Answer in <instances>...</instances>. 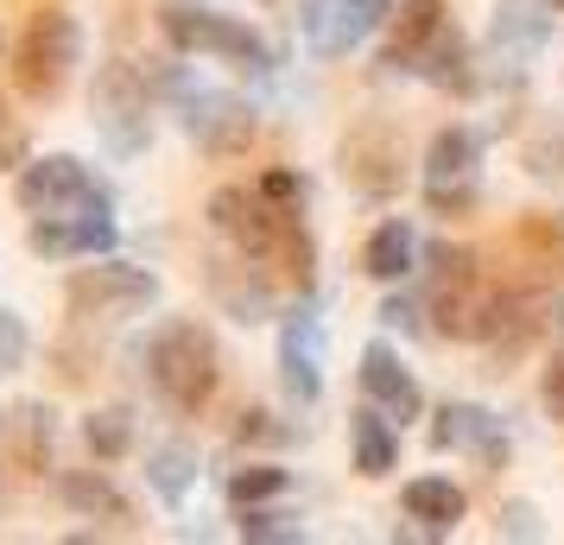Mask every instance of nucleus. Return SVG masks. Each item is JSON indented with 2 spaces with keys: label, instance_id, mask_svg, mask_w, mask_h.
Returning <instances> with one entry per match:
<instances>
[{
  "label": "nucleus",
  "instance_id": "nucleus-4",
  "mask_svg": "<svg viewBox=\"0 0 564 545\" xmlns=\"http://www.w3.org/2000/svg\"><path fill=\"white\" fill-rule=\"evenodd\" d=\"M83 64V26L70 7H39L20 32V45H13V89H20V102H57L70 77H77Z\"/></svg>",
  "mask_w": 564,
  "mask_h": 545
},
{
  "label": "nucleus",
  "instance_id": "nucleus-22",
  "mask_svg": "<svg viewBox=\"0 0 564 545\" xmlns=\"http://www.w3.org/2000/svg\"><path fill=\"white\" fill-rule=\"evenodd\" d=\"M349 464H356V476H368V482H381L387 469L400 464V425H393L375 400H361L356 413H349Z\"/></svg>",
  "mask_w": 564,
  "mask_h": 545
},
{
  "label": "nucleus",
  "instance_id": "nucleus-13",
  "mask_svg": "<svg viewBox=\"0 0 564 545\" xmlns=\"http://www.w3.org/2000/svg\"><path fill=\"white\" fill-rule=\"evenodd\" d=\"M280 381L299 406L324 400V317L311 298L280 317Z\"/></svg>",
  "mask_w": 564,
  "mask_h": 545
},
{
  "label": "nucleus",
  "instance_id": "nucleus-23",
  "mask_svg": "<svg viewBox=\"0 0 564 545\" xmlns=\"http://www.w3.org/2000/svg\"><path fill=\"white\" fill-rule=\"evenodd\" d=\"M400 508H406V520H419L425 533H457L463 514H469V494H463L451 476H412L406 489H400Z\"/></svg>",
  "mask_w": 564,
  "mask_h": 545
},
{
  "label": "nucleus",
  "instance_id": "nucleus-3",
  "mask_svg": "<svg viewBox=\"0 0 564 545\" xmlns=\"http://www.w3.org/2000/svg\"><path fill=\"white\" fill-rule=\"evenodd\" d=\"M425 266H432V298H425L432 330L437 337H451V342H488V330H495V305H501V286L482 273V260L469 254V248L437 241V248H425Z\"/></svg>",
  "mask_w": 564,
  "mask_h": 545
},
{
  "label": "nucleus",
  "instance_id": "nucleus-17",
  "mask_svg": "<svg viewBox=\"0 0 564 545\" xmlns=\"http://www.w3.org/2000/svg\"><path fill=\"white\" fill-rule=\"evenodd\" d=\"M432 450H463V457H476L482 469H501L508 464V432H501V418L488 413V406L451 400L432 418Z\"/></svg>",
  "mask_w": 564,
  "mask_h": 545
},
{
  "label": "nucleus",
  "instance_id": "nucleus-15",
  "mask_svg": "<svg viewBox=\"0 0 564 545\" xmlns=\"http://www.w3.org/2000/svg\"><path fill=\"white\" fill-rule=\"evenodd\" d=\"M57 450V406L52 400H13L0 406V457L20 476H45Z\"/></svg>",
  "mask_w": 564,
  "mask_h": 545
},
{
  "label": "nucleus",
  "instance_id": "nucleus-25",
  "mask_svg": "<svg viewBox=\"0 0 564 545\" xmlns=\"http://www.w3.org/2000/svg\"><path fill=\"white\" fill-rule=\"evenodd\" d=\"M147 489L165 501V508H184V494L197 489V457L184 444H159L147 450Z\"/></svg>",
  "mask_w": 564,
  "mask_h": 545
},
{
  "label": "nucleus",
  "instance_id": "nucleus-19",
  "mask_svg": "<svg viewBox=\"0 0 564 545\" xmlns=\"http://www.w3.org/2000/svg\"><path fill=\"white\" fill-rule=\"evenodd\" d=\"M419 229H412V216H387L381 229L368 235V248H361V273L368 280H381V286H406L412 273H419Z\"/></svg>",
  "mask_w": 564,
  "mask_h": 545
},
{
  "label": "nucleus",
  "instance_id": "nucleus-31",
  "mask_svg": "<svg viewBox=\"0 0 564 545\" xmlns=\"http://www.w3.org/2000/svg\"><path fill=\"white\" fill-rule=\"evenodd\" d=\"M260 190H267V197H273V204H285V209H305V190L311 184L299 178V172H285V165H273V172H260Z\"/></svg>",
  "mask_w": 564,
  "mask_h": 545
},
{
  "label": "nucleus",
  "instance_id": "nucleus-12",
  "mask_svg": "<svg viewBox=\"0 0 564 545\" xmlns=\"http://www.w3.org/2000/svg\"><path fill=\"white\" fill-rule=\"evenodd\" d=\"M336 159H343V178L356 184L361 197H393L400 178H406V146H400V128H387V121L349 128Z\"/></svg>",
  "mask_w": 564,
  "mask_h": 545
},
{
  "label": "nucleus",
  "instance_id": "nucleus-8",
  "mask_svg": "<svg viewBox=\"0 0 564 545\" xmlns=\"http://www.w3.org/2000/svg\"><path fill=\"white\" fill-rule=\"evenodd\" d=\"M13 204L26 216H77V209H115V197L77 153H39L13 178Z\"/></svg>",
  "mask_w": 564,
  "mask_h": 545
},
{
  "label": "nucleus",
  "instance_id": "nucleus-1",
  "mask_svg": "<svg viewBox=\"0 0 564 545\" xmlns=\"http://www.w3.org/2000/svg\"><path fill=\"white\" fill-rule=\"evenodd\" d=\"M204 222H209V235H216L229 254L254 260V266H267V273H292L299 286H311L317 241H311L305 216L285 209V204H273L260 184H223V190H209Z\"/></svg>",
  "mask_w": 564,
  "mask_h": 545
},
{
  "label": "nucleus",
  "instance_id": "nucleus-9",
  "mask_svg": "<svg viewBox=\"0 0 564 545\" xmlns=\"http://www.w3.org/2000/svg\"><path fill=\"white\" fill-rule=\"evenodd\" d=\"M153 298H159L153 266H133V260H115V254H96L89 266H77V273L64 280V305L77 317H96V324L147 312Z\"/></svg>",
  "mask_w": 564,
  "mask_h": 545
},
{
  "label": "nucleus",
  "instance_id": "nucleus-30",
  "mask_svg": "<svg viewBox=\"0 0 564 545\" xmlns=\"http://www.w3.org/2000/svg\"><path fill=\"white\" fill-rule=\"evenodd\" d=\"M381 324H387V330H406V337H412V330H432L412 292H387V298H381Z\"/></svg>",
  "mask_w": 564,
  "mask_h": 545
},
{
  "label": "nucleus",
  "instance_id": "nucleus-32",
  "mask_svg": "<svg viewBox=\"0 0 564 545\" xmlns=\"http://www.w3.org/2000/svg\"><path fill=\"white\" fill-rule=\"evenodd\" d=\"M235 438L241 444H285L292 438V425H273V413H241V425H235Z\"/></svg>",
  "mask_w": 564,
  "mask_h": 545
},
{
  "label": "nucleus",
  "instance_id": "nucleus-28",
  "mask_svg": "<svg viewBox=\"0 0 564 545\" xmlns=\"http://www.w3.org/2000/svg\"><path fill=\"white\" fill-rule=\"evenodd\" d=\"M235 533H241V539L248 545H299L305 539V526H299V520L292 514H273V508H267V501H254V508H235Z\"/></svg>",
  "mask_w": 564,
  "mask_h": 545
},
{
  "label": "nucleus",
  "instance_id": "nucleus-26",
  "mask_svg": "<svg viewBox=\"0 0 564 545\" xmlns=\"http://www.w3.org/2000/svg\"><path fill=\"white\" fill-rule=\"evenodd\" d=\"M83 444H89L96 464H121L133 450V406H96L83 418Z\"/></svg>",
  "mask_w": 564,
  "mask_h": 545
},
{
  "label": "nucleus",
  "instance_id": "nucleus-5",
  "mask_svg": "<svg viewBox=\"0 0 564 545\" xmlns=\"http://www.w3.org/2000/svg\"><path fill=\"white\" fill-rule=\"evenodd\" d=\"M159 32L178 57H216V64H235V70H273V45L260 39L248 20L235 13H216V7H165L159 13Z\"/></svg>",
  "mask_w": 564,
  "mask_h": 545
},
{
  "label": "nucleus",
  "instance_id": "nucleus-14",
  "mask_svg": "<svg viewBox=\"0 0 564 545\" xmlns=\"http://www.w3.org/2000/svg\"><path fill=\"white\" fill-rule=\"evenodd\" d=\"M115 209H77V216H32L26 222V248L39 260H96L115 254Z\"/></svg>",
  "mask_w": 564,
  "mask_h": 545
},
{
  "label": "nucleus",
  "instance_id": "nucleus-20",
  "mask_svg": "<svg viewBox=\"0 0 564 545\" xmlns=\"http://www.w3.org/2000/svg\"><path fill=\"white\" fill-rule=\"evenodd\" d=\"M412 77L432 83V89H444V96H457V102H469V96L482 89V77H476V52H469V39H463L457 20L432 39V52L419 57V70H412Z\"/></svg>",
  "mask_w": 564,
  "mask_h": 545
},
{
  "label": "nucleus",
  "instance_id": "nucleus-11",
  "mask_svg": "<svg viewBox=\"0 0 564 545\" xmlns=\"http://www.w3.org/2000/svg\"><path fill=\"white\" fill-rule=\"evenodd\" d=\"M393 20V0H299V39L311 57H349Z\"/></svg>",
  "mask_w": 564,
  "mask_h": 545
},
{
  "label": "nucleus",
  "instance_id": "nucleus-33",
  "mask_svg": "<svg viewBox=\"0 0 564 545\" xmlns=\"http://www.w3.org/2000/svg\"><path fill=\"white\" fill-rule=\"evenodd\" d=\"M495 533H501V539H539L533 501H508V508H501V514H495Z\"/></svg>",
  "mask_w": 564,
  "mask_h": 545
},
{
  "label": "nucleus",
  "instance_id": "nucleus-24",
  "mask_svg": "<svg viewBox=\"0 0 564 545\" xmlns=\"http://www.w3.org/2000/svg\"><path fill=\"white\" fill-rule=\"evenodd\" d=\"M488 39H495V57L527 64V57L552 39V13H533V0H501V7H495V26H488Z\"/></svg>",
  "mask_w": 564,
  "mask_h": 545
},
{
  "label": "nucleus",
  "instance_id": "nucleus-29",
  "mask_svg": "<svg viewBox=\"0 0 564 545\" xmlns=\"http://www.w3.org/2000/svg\"><path fill=\"white\" fill-rule=\"evenodd\" d=\"M32 356V330H26V317L13 312V305H0V381L7 374H20Z\"/></svg>",
  "mask_w": 564,
  "mask_h": 545
},
{
  "label": "nucleus",
  "instance_id": "nucleus-35",
  "mask_svg": "<svg viewBox=\"0 0 564 545\" xmlns=\"http://www.w3.org/2000/svg\"><path fill=\"white\" fill-rule=\"evenodd\" d=\"M545 7H552V13H564V0H545Z\"/></svg>",
  "mask_w": 564,
  "mask_h": 545
},
{
  "label": "nucleus",
  "instance_id": "nucleus-2",
  "mask_svg": "<svg viewBox=\"0 0 564 545\" xmlns=\"http://www.w3.org/2000/svg\"><path fill=\"white\" fill-rule=\"evenodd\" d=\"M140 368H147V388L172 413H204L223 388V349L204 317H165L140 349Z\"/></svg>",
  "mask_w": 564,
  "mask_h": 545
},
{
  "label": "nucleus",
  "instance_id": "nucleus-10",
  "mask_svg": "<svg viewBox=\"0 0 564 545\" xmlns=\"http://www.w3.org/2000/svg\"><path fill=\"white\" fill-rule=\"evenodd\" d=\"M178 128L191 133V146L209 159H235L254 146V108L241 102V96H229V89H209V83H178Z\"/></svg>",
  "mask_w": 564,
  "mask_h": 545
},
{
  "label": "nucleus",
  "instance_id": "nucleus-27",
  "mask_svg": "<svg viewBox=\"0 0 564 545\" xmlns=\"http://www.w3.org/2000/svg\"><path fill=\"white\" fill-rule=\"evenodd\" d=\"M285 489H292V469H280V464H241V469H229V501H235V508L280 501Z\"/></svg>",
  "mask_w": 564,
  "mask_h": 545
},
{
  "label": "nucleus",
  "instance_id": "nucleus-6",
  "mask_svg": "<svg viewBox=\"0 0 564 545\" xmlns=\"http://www.w3.org/2000/svg\"><path fill=\"white\" fill-rule=\"evenodd\" d=\"M425 209L432 216H476L482 209V133L451 121L425 146Z\"/></svg>",
  "mask_w": 564,
  "mask_h": 545
},
{
  "label": "nucleus",
  "instance_id": "nucleus-7",
  "mask_svg": "<svg viewBox=\"0 0 564 545\" xmlns=\"http://www.w3.org/2000/svg\"><path fill=\"white\" fill-rule=\"evenodd\" d=\"M89 115H96V133L121 159H133L147 140H153V89H147V70L128 64V57H108L96 70V89H89Z\"/></svg>",
  "mask_w": 564,
  "mask_h": 545
},
{
  "label": "nucleus",
  "instance_id": "nucleus-36",
  "mask_svg": "<svg viewBox=\"0 0 564 545\" xmlns=\"http://www.w3.org/2000/svg\"><path fill=\"white\" fill-rule=\"evenodd\" d=\"M0 57H7V32H0Z\"/></svg>",
  "mask_w": 564,
  "mask_h": 545
},
{
  "label": "nucleus",
  "instance_id": "nucleus-18",
  "mask_svg": "<svg viewBox=\"0 0 564 545\" xmlns=\"http://www.w3.org/2000/svg\"><path fill=\"white\" fill-rule=\"evenodd\" d=\"M444 26H451V7H444V0H400V7H393V26H387L381 64L393 70V77H412L419 57L432 52V39Z\"/></svg>",
  "mask_w": 564,
  "mask_h": 545
},
{
  "label": "nucleus",
  "instance_id": "nucleus-16",
  "mask_svg": "<svg viewBox=\"0 0 564 545\" xmlns=\"http://www.w3.org/2000/svg\"><path fill=\"white\" fill-rule=\"evenodd\" d=\"M356 381H361V400H375L400 432L425 413V388H419V374L400 362V349H393V342H368V349H361Z\"/></svg>",
  "mask_w": 564,
  "mask_h": 545
},
{
  "label": "nucleus",
  "instance_id": "nucleus-21",
  "mask_svg": "<svg viewBox=\"0 0 564 545\" xmlns=\"http://www.w3.org/2000/svg\"><path fill=\"white\" fill-rule=\"evenodd\" d=\"M57 501H64L70 514H83V520L115 526V533H128L133 526V501L108 482L102 469H64V476H57Z\"/></svg>",
  "mask_w": 564,
  "mask_h": 545
},
{
  "label": "nucleus",
  "instance_id": "nucleus-34",
  "mask_svg": "<svg viewBox=\"0 0 564 545\" xmlns=\"http://www.w3.org/2000/svg\"><path fill=\"white\" fill-rule=\"evenodd\" d=\"M539 393H545V413L564 425V349L545 356V374H539Z\"/></svg>",
  "mask_w": 564,
  "mask_h": 545
}]
</instances>
